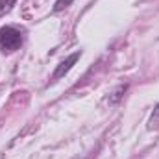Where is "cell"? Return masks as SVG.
<instances>
[{
  "mask_svg": "<svg viewBox=\"0 0 159 159\" xmlns=\"http://www.w3.org/2000/svg\"><path fill=\"white\" fill-rule=\"evenodd\" d=\"M22 30H19L17 26H4L0 28V52L4 54H11L15 50H19L22 46Z\"/></svg>",
  "mask_w": 159,
  "mask_h": 159,
  "instance_id": "1",
  "label": "cell"
},
{
  "mask_svg": "<svg viewBox=\"0 0 159 159\" xmlns=\"http://www.w3.org/2000/svg\"><path fill=\"white\" fill-rule=\"evenodd\" d=\"M80 56H81V52L78 50V52L70 54L69 57H65V59L57 65V69L54 70V74H52V81H57L59 78H63V76H65V74H67V72H69V70L76 65V61L80 59Z\"/></svg>",
  "mask_w": 159,
  "mask_h": 159,
  "instance_id": "2",
  "label": "cell"
},
{
  "mask_svg": "<svg viewBox=\"0 0 159 159\" xmlns=\"http://www.w3.org/2000/svg\"><path fill=\"white\" fill-rule=\"evenodd\" d=\"M148 128L150 129H157L159 128V104L154 107V113H152V117L148 120Z\"/></svg>",
  "mask_w": 159,
  "mask_h": 159,
  "instance_id": "3",
  "label": "cell"
},
{
  "mask_svg": "<svg viewBox=\"0 0 159 159\" xmlns=\"http://www.w3.org/2000/svg\"><path fill=\"white\" fill-rule=\"evenodd\" d=\"M17 0H0V17H4L6 13H9V9L15 6Z\"/></svg>",
  "mask_w": 159,
  "mask_h": 159,
  "instance_id": "4",
  "label": "cell"
},
{
  "mask_svg": "<svg viewBox=\"0 0 159 159\" xmlns=\"http://www.w3.org/2000/svg\"><path fill=\"white\" fill-rule=\"evenodd\" d=\"M72 2H74V0H57V2L54 4V11L57 13V11H61V9H65V7H69Z\"/></svg>",
  "mask_w": 159,
  "mask_h": 159,
  "instance_id": "5",
  "label": "cell"
}]
</instances>
